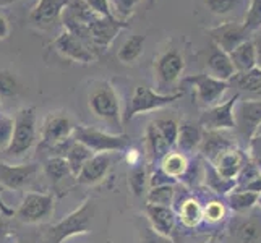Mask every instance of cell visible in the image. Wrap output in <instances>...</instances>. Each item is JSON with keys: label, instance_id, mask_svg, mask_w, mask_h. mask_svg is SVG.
<instances>
[{"label": "cell", "instance_id": "1", "mask_svg": "<svg viewBox=\"0 0 261 243\" xmlns=\"http://www.w3.org/2000/svg\"><path fill=\"white\" fill-rule=\"evenodd\" d=\"M88 105L94 117L104 122L112 133L119 134L123 128L120 101L115 88L109 81H94L88 94Z\"/></svg>", "mask_w": 261, "mask_h": 243}, {"label": "cell", "instance_id": "2", "mask_svg": "<svg viewBox=\"0 0 261 243\" xmlns=\"http://www.w3.org/2000/svg\"><path fill=\"white\" fill-rule=\"evenodd\" d=\"M94 203L86 200L78 209L70 212L60 222L54 224L46 230L44 243H64L67 238L91 232V224L94 218Z\"/></svg>", "mask_w": 261, "mask_h": 243}, {"label": "cell", "instance_id": "3", "mask_svg": "<svg viewBox=\"0 0 261 243\" xmlns=\"http://www.w3.org/2000/svg\"><path fill=\"white\" fill-rule=\"evenodd\" d=\"M38 130H36V111L34 107H23L13 117V133L10 145L4 154L7 157H21L28 152L36 143Z\"/></svg>", "mask_w": 261, "mask_h": 243}, {"label": "cell", "instance_id": "4", "mask_svg": "<svg viewBox=\"0 0 261 243\" xmlns=\"http://www.w3.org/2000/svg\"><path fill=\"white\" fill-rule=\"evenodd\" d=\"M182 96H184V93L164 94V93L152 91V89L148 88V86H137V88H135L133 94H132V97H130L128 104H127V109H125V112H122L123 127L130 120H133L137 115L152 112V111H159V109H163V107L178 101Z\"/></svg>", "mask_w": 261, "mask_h": 243}, {"label": "cell", "instance_id": "5", "mask_svg": "<svg viewBox=\"0 0 261 243\" xmlns=\"http://www.w3.org/2000/svg\"><path fill=\"white\" fill-rule=\"evenodd\" d=\"M71 137H73L75 141L82 143V145L91 149L94 154L127 151L130 148V137H127V134L122 133L115 134V133L97 130L94 127H85V125L75 127Z\"/></svg>", "mask_w": 261, "mask_h": 243}, {"label": "cell", "instance_id": "6", "mask_svg": "<svg viewBox=\"0 0 261 243\" xmlns=\"http://www.w3.org/2000/svg\"><path fill=\"white\" fill-rule=\"evenodd\" d=\"M54 196L49 193H26L20 208L15 211L16 221L23 224H41L52 218Z\"/></svg>", "mask_w": 261, "mask_h": 243}, {"label": "cell", "instance_id": "7", "mask_svg": "<svg viewBox=\"0 0 261 243\" xmlns=\"http://www.w3.org/2000/svg\"><path fill=\"white\" fill-rule=\"evenodd\" d=\"M184 83L192 85L196 101L203 107H213L221 102V97L227 93L229 83L218 78H213L208 73H198L184 78Z\"/></svg>", "mask_w": 261, "mask_h": 243}, {"label": "cell", "instance_id": "8", "mask_svg": "<svg viewBox=\"0 0 261 243\" xmlns=\"http://www.w3.org/2000/svg\"><path fill=\"white\" fill-rule=\"evenodd\" d=\"M233 122L239 137L245 141H250L261 123V99H242L233 105Z\"/></svg>", "mask_w": 261, "mask_h": 243}, {"label": "cell", "instance_id": "9", "mask_svg": "<svg viewBox=\"0 0 261 243\" xmlns=\"http://www.w3.org/2000/svg\"><path fill=\"white\" fill-rule=\"evenodd\" d=\"M127 21H120L117 18H106L96 15L94 20L88 24L86 30V38L89 46H91L96 52L106 50L107 47L114 42L115 36L119 34L123 28H127Z\"/></svg>", "mask_w": 261, "mask_h": 243}, {"label": "cell", "instance_id": "10", "mask_svg": "<svg viewBox=\"0 0 261 243\" xmlns=\"http://www.w3.org/2000/svg\"><path fill=\"white\" fill-rule=\"evenodd\" d=\"M185 70L184 56L177 49H167L154 60V78L161 91L175 85Z\"/></svg>", "mask_w": 261, "mask_h": 243}, {"label": "cell", "instance_id": "11", "mask_svg": "<svg viewBox=\"0 0 261 243\" xmlns=\"http://www.w3.org/2000/svg\"><path fill=\"white\" fill-rule=\"evenodd\" d=\"M75 125L71 123L67 112H49L41 125L39 148H50L57 143L71 138Z\"/></svg>", "mask_w": 261, "mask_h": 243}, {"label": "cell", "instance_id": "12", "mask_svg": "<svg viewBox=\"0 0 261 243\" xmlns=\"http://www.w3.org/2000/svg\"><path fill=\"white\" fill-rule=\"evenodd\" d=\"M239 94L236 93L226 102H219L213 107H208L200 117V127L203 130H213V131H226L236 128L233 122V105L239 101Z\"/></svg>", "mask_w": 261, "mask_h": 243}, {"label": "cell", "instance_id": "13", "mask_svg": "<svg viewBox=\"0 0 261 243\" xmlns=\"http://www.w3.org/2000/svg\"><path fill=\"white\" fill-rule=\"evenodd\" d=\"M54 47L62 57L78 64H91L97 57V52L93 47H89L85 41L65 30L54 39Z\"/></svg>", "mask_w": 261, "mask_h": 243}, {"label": "cell", "instance_id": "14", "mask_svg": "<svg viewBox=\"0 0 261 243\" xmlns=\"http://www.w3.org/2000/svg\"><path fill=\"white\" fill-rule=\"evenodd\" d=\"M208 34L214 46L219 47L226 53H230L239 44L247 41V36H248L244 24L233 23V21H227V23L214 26V28H210Z\"/></svg>", "mask_w": 261, "mask_h": 243}, {"label": "cell", "instance_id": "15", "mask_svg": "<svg viewBox=\"0 0 261 243\" xmlns=\"http://www.w3.org/2000/svg\"><path fill=\"white\" fill-rule=\"evenodd\" d=\"M38 174V166L36 164H24V166H10L0 162V185L10 190H21Z\"/></svg>", "mask_w": 261, "mask_h": 243}, {"label": "cell", "instance_id": "16", "mask_svg": "<svg viewBox=\"0 0 261 243\" xmlns=\"http://www.w3.org/2000/svg\"><path fill=\"white\" fill-rule=\"evenodd\" d=\"M70 0H39L30 13V21L36 26H54L62 20Z\"/></svg>", "mask_w": 261, "mask_h": 243}, {"label": "cell", "instance_id": "17", "mask_svg": "<svg viewBox=\"0 0 261 243\" xmlns=\"http://www.w3.org/2000/svg\"><path fill=\"white\" fill-rule=\"evenodd\" d=\"M112 164L109 152H101V154H93L83 169L76 175V182L80 185H94L107 175Z\"/></svg>", "mask_w": 261, "mask_h": 243}, {"label": "cell", "instance_id": "18", "mask_svg": "<svg viewBox=\"0 0 261 243\" xmlns=\"http://www.w3.org/2000/svg\"><path fill=\"white\" fill-rule=\"evenodd\" d=\"M229 86L236 88L242 99H261V70L255 67L244 73H236L229 79Z\"/></svg>", "mask_w": 261, "mask_h": 243}, {"label": "cell", "instance_id": "19", "mask_svg": "<svg viewBox=\"0 0 261 243\" xmlns=\"http://www.w3.org/2000/svg\"><path fill=\"white\" fill-rule=\"evenodd\" d=\"M232 148H236V145H233V141L224 131L203 130V140L200 145V151L210 164H213L222 152H226Z\"/></svg>", "mask_w": 261, "mask_h": 243}, {"label": "cell", "instance_id": "20", "mask_svg": "<svg viewBox=\"0 0 261 243\" xmlns=\"http://www.w3.org/2000/svg\"><path fill=\"white\" fill-rule=\"evenodd\" d=\"M146 218L151 224V229L163 237H169L175 227V211L169 206H156L148 204L145 206Z\"/></svg>", "mask_w": 261, "mask_h": 243}, {"label": "cell", "instance_id": "21", "mask_svg": "<svg viewBox=\"0 0 261 243\" xmlns=\"http://www.w3.org/2000/svg\"><path fill=\"white\" fill-rule=\"evenodd\" d=\"M248 157L244 152L239 151L237 148H232L226 152H222V154L213 162V167L221 177L229 178V180H237L240 170L244 169Z\"/></svg>", "mask_w": 261, "mask_h": 243}, {"label": "cell", "instance_id": "22", "mask_svg": "<svg viewBox=\"0 0 261 243\" xmlns=\"http://www.w3.org/2000/svg\"><path fill=\"white\" fill-rule=\"evenodd\" d=\"M206 67H208V75L213 78H218L222 81H227L236 75V70L229 59V53L221 50L219 47H216L211 42V49L208 53V59H206Z\"/></svg>", "mask_w": 261, "mask_h": 243}, {"label": "cell", "instance_id": "23", "mask_svg": "<svg viewBox=\"0 0 261 243\" xmlns=\"http://www.w3.org/2000/svg\"><path fill=\"white\" fill-rule=\"evenodd\" d=\"M203 140V128L200 123H195L190 120H185L178 123V137H177V145L182 154H190L195 149L200 148Z\"/></svg>", "mask_w": 261, "mask_h": 243}, {"label": "cell", "instance_id": "24", "mask_svg": "<svg viewBox=\"0 0 261 243\" xmlns=\"http://www.w3.org/2000/svg\"><path fill=\"white\" fill-rule=\"evenodd\" d=\"M145 146H146V156L151 164L163 160L172 148H170L166 140L163 138V134L159 133V130L154 127V123H149L148 128L145 131Z\"/></svg>", "mask_w": 261, "mask_h": 243}, {"label": "cell", "instance_id": "25", "mask_svg": "<svg viewBox=\"0 0 261 243\" xmlns=\"http://www.w3.org/2000/svg\"><path fill=\"white\" fill-rule=\"evenodd\" d=\"M236 73H244L256 67V47L253 41H244L229 53Z\"/></svg>", "mask_w": 261, "mask_h": 243}, {"label": "cell", "instance_id": "26", "mask_svg": "<svg viewBox=\"0 0 261 243\" xmlns=\"http://www.w3.org/2000/svg\"><path fill=\"white\" fill-rule=\"evenodd\" d=\"M145 42H146L145 34L130 36V38L125 39V42L120 46L119 52H117V57H119V60L125 65L133 64V62H137L141 57L143 49H145Z\"/></svg>", "mask_w": 261, "mask_h": 243}, {"label": "cell", "instance_id": "27", "mask_svg": "<svg viewBox=\"0 0 261 243\" xmlns=\"http://www.w3.org/2000/svg\"><path fill=\"white\" fill-rule=\"evenodd\" d=\"M180 222L188 229H195L203 222V206L195 198H187L178 206Z\"/></svg>", "mask_w": 261, "mask_h": 243}, {"label": "cell", "instance_id": "28", "mask_svg": "<svg viewBox=\"0 0 261 243\" xmlns=\"http://www.w3.org/2000/svg\"><path fill=\"white\" fill-rule=\"evenodd\" d=\"M232 235L237 243H258L261 240V224L251 218L240 219L233 226Z\"/></svg>", "mask_w": 261, "mask_h": 243}, {"label": "cell", "instance_id": "29", "mask_svg": "<svg viewBox=\"0 0 261 243\" xmlns=\"http://www.w3.org/2000/svg\"><path fill=\"white\" fill-rule=\"evenodd\" d=\"M227 204L232 211L236 212H247L253 206H256L258 201V193L247 190V188H239V190H232L230 193L226 195Z\"/></svg>", "mask_w": 261, "mask_h": 243}, {"label": "cell", "instance_id": "30", "mask_svg": "<svg viewBox=\"0 0 261 243\" xmlns=\"http://www.w3.org/2000/svg\"><path fill=\"white\" fill-rule=\"evenodd\" d=\"M93 154H94V152L91 149L73 140V143H71V146L68 148L67 154H65V160H67V164L70 167L71 175L76 177L78 172L83 169V166L86 164V162L91 159Z\"/></svg>", "mask_w": 261, "mask_h": 243}, {"label": "cell", "instance_id": "31", "mask_svg": "<svg viewBox=\"0 0 261 243\" xmlns=\"http://www.w3.org/2000/svg\"><path fill=\"white\" fill-rule=\"evenodd\" d=\"M161 169H163V172L167 174L170 178L174 180H180L188 169V160L185 157V154L182 152H174L170 151L169 154L161 160Z\"/></svg>", "mask_w": 261, "mask_h": 243}, {"label": "cell", "instance_id": "32", "mask_svg": "<svg viewBox=\"0 0 261 243\" xmlns=\"http://www.w3.org/2000/svg\"><path fill=\"white\" fill-rule=\"evenodd\" d=\"M42 169H44V174H46V177L52 183H59L62 180H65V177L71 175L65 157H59V156H50L44 162Z\"/></svg>", "mask_w": 261, "mask_h": 243}, {"label": "cell", "instance_id": "33", "mask_svg": "<svg viewBox=\"0 0 261 243\" xmlns=\"http://www.w3.org/2000/svg\"><path fill=\"white\" fill-rule=\"evenodd\" d=\"M206 183H208L216 193L219 195H227L230 193L232 190H236L237 186V180H229V178H224L221 177L218 172H216V169L213 167V164H208L206 162Z\"/></svg>", "mask_w": 261, "mask_h": 243}, {"label": "cell", "instance_id": "34", "mask_svg": "<svg viewBox=\"0 0 261 243\" xmlns=\"http://www.w3.org/2000/svg\"><path fill=\"white\" fill-rule=\"evenodd\" d=\"M21 91L20 79L10 70L0 68V99L16 97Z\"/></svg>", "mask_w": 261, "mask_h": 243}, {"label": "cell", "instance_id": "35", "mask_svg": "<svg viewBox=\"0 0 261 243\" xmlns=\"http://www.w3.org/2000/svg\"><path fill=\"white\" fill-rule=\"evenodd\" d=\"M174 198H175V185H161V186L151 188L146 196V203L172 208L170 204L174 203Z\"/></svg>", "mask_w": 261, "mask_h": 243}, {"label": "cell", "instance_id": "36", "mask_svg": "<svg viewBox=\"0 0 261 243\" xmlns=\"http://www.w3.org/2000/svg\"><path fill=\"white\" fill-rule=\"evenodd\" d=\"M154 127L159 130V133L163 134V138L166 140V143L174 148L177 145V137H178V123L174 119H166V117H161V119H156Z\"/></svg>", "mask_w": 261, "mask_h": 243}, {"label": "cell", "instance_id": "37", "mask_svg": "<svg viewBox=\"0 0 261 243\" xmlns=\"http://www.w3.org/2000/svg\"><path fill=\"white\" fill-rule=\"evenodd\" d=\"M146 182H148L146 167L143 164L133 166L130 174H128V185L132 188V192L137 196H141L143 192H145V188H146Z\"/></svg>", "mask_w": 261, "mask_h": 243}, {"label": "cell", "instance_id": "38", "mask_svg": "<svg viewBox=\"0 0 261 243\" xmlns=\"http://www.w3.org/2000/svg\"><path fill=\"white\" fill-rule=\"evenodd\" d=\"M138 4L140 0H109L112 15L120 21H127V18L133 15Z\"/></svg>", "mask_w": 261, "mask_h": 243}, {"label": "cell", "instance_id": "39", "mask_svg": "<svg viewBox=\"0 0 261 243\" xmlns=\"http://www.w3.org/2000/svg\"><path fill=\"white\" fill-rule=\"evenodd\" d=\"M247 33H253L261 28V0H250L245 21L242 23Z\"/></svg>", "mask_w": 261, "mask_h": 243}, {"label": "cell", "instance_id": "40", "mask_svg": "<svg viewBox=\"0 0 261 243\" xmlns=\"http://www.w3.org/2000/svg\"><path fill=\"white\" fill-rule=\"evenodd\" d=\"M226 218V206L221 201H211L206 208H203V221H208L211 224L221 222Z\"/></svg>", "mask_w": 261, "mask_h": 243}, {"label": "cell", "instance_id": "41", "mask_svg": "<svg viewBox=\"0 0 261 243\" xmlns=\"http://www.w3.org/2000/svg\"><path fill=\"white\" fill-rule=\"evenodd\" d=\"M13 133V119L0 112V151H5L10 145Z\"/></svg>", "mask_w": 261, "mask_h": 243}, {"label": "cell", "instance_id": "42", "mask_svg": "<svg viewBox=\"0 0 261 243\" xmlns=\"http://www.w3.org/2000/svg\"><path fill=\"white\" fill-rule=\"evenodd\" d=\"M204 4L214 15H227L237 5V0H204Z\"/></svg>", "mask_w": 261, "mask_h": 243}, {"label": "cell", "instance_id": "43", "mask_svg": "<svg viewBox=\"0 0 261 243\" xmlns=\"http://www.w3.org/2000/svg\"><path fill=\"white\" fill-rule=\"evenodd\" d=\"M83 2L91 8V10L99 15V16H106V18H115L111 12V5L109 0H83Z\"/></svg>", "mask_w": 261, "mask_h": 243}, {"label": "cell", "instance_id": "44", "mask_svg": "<svg viewBox=\"0 0 261 243\" xmlns=\"http://www.w3.org/2000/svg\"><path fill=\"white\" fill-rule=\"evenodd\" d=\"M149 182H151V188H152V186H161V185H175L177 180L170 178L167 174L163 172V169L159 167L156 172H152Z\"/></svg>", "mask_w": 261, "mask_h": 243}, {"label": "cell", "instance_id": "45", "mask_svg": "<svg viewBox=\"0 0 261 243\" xmlns=\"http://www.w3.org/2000/svg\"><path fill=\"white\" fill-rule=\"evenodd\" d=\"M248 151H250V159H256L258 156H261V134H255L248 141Z\"/></svg>", "mask_w": 261, "mask_h": 243}, {"label": "cell", "instance_id": "46", "mask_svg": "<svg viewBox=\"0 0 261 243\" xmlns=\"http://www.w3.org/2000/svg\"><path fill=\"white\" fill-rule=\"evenodd\" d=\"M146 243H172V241L169 240V237L159 235V233H156L154 230L151 229V232L146 235Z\"/></svg>", "mask_w": 261, "mask_h": 243}, {"label": "cell", "instance_id": "47", "mask_svg": "<svg viewBox=\"0 0 261 243\" xmlns=\"http://www.w3.org/2000/svg\"><path fill=\"white\" fill-rule=\"evenodd\" d=\"M8 36H10V24H8L4 15H0V41L7 39Z\"/></svg>", "mask_w": 261, "mask_h": 243}, {"label": "cell", "instance_id": "48", "mask_svg": "<svg viewBox=\"0 0 261 243\" xmlns=\"http://www.w3.org/2000/svg\"><path fill=\"white\" fill-rule=\"evenodd\" d=\"M125 152H127V156H125V157H127V162H128L130 166H137V164H140V152H138L137 149H130V148H128Z\"/></svg>", "mask_w": 261, "mask_h": 243}, {"label": "cell", "instance_id": "49", "mask_svg": "<svg viewBox=\"0 0 261 243\" xmlns=\"http://www.w3.org/2000/svg\"><path fill=\"white\" fill-rule=\"evenodd\" d=\"M0 243H13L12 240V235L8 233L7 227H5V224L0 221Z\"/></svg>", "mask_w": 261, "mask_h": 243}, {"label": "cell", "instance_id": "50", "mask_svg": "<svg viewBox=\"0 0 261 243\" xmlns=\"http://www.w3.org/2000/svg\"><path fill=\"white\" fill-rule=\"evenodd\" d=\"M0 214L5 215V218H13L15 215V211L2 200V196H0Z\"/></svg>", "mask_w": 261, "mask_h": 243}, {"label": "cell", "instance_id": "51", "mask_svg": "<svg viewBox=\"0 0 261 243\" xmlns=\"http://www.w3.org/2000/svg\"><path fill=\"white\" fill-rule=\"evenodd\" d=\"M247 190H251V192H256V193H259L261 192V175H258L253 182H250L247 186Z\"/></svg>", "mask_w": 261, "mask_h": 243}, {"label": "cell", "instance_id": "52", "mask_svg": "<svg viewBox=\"0 0 261 243\" xmlns=\"http://www.w3.org/2000/svg\"><path fill=\"white\" fill-rule=\"evenodd\" d=\"M255 47H256V68L261 70V41L255 44Z\"/></svg>", "mask_w": 261, "mask_h": 243}, {"label": "cell", "instance_id": "53", "mask_svg": "<svg viewBox=\"0 0 261 243\" xmlns=\"http://www.w3.org/2000/svg\"><path fill=\"white\" fill-rule=\"evenodd\" d=\"M255 162V166H256V169H258V172H259V175H261V156H258L256 159H251Z\"/></svg>", "mask_w": 261, "mask_h": 243}, {"label": "cell", "instance_id": "54", "mask_svg": "<svg viewBox=\"0 0 261 243\" xmlns=\"http://www.w3.org/2000/svg\"><path fill=\"white\" fill-rule=\"evenodd\" d=\"M255 134H261V123L258 125V128H256V131H255ZM255 134H253V137H255Z\"/></svg>", "mask_w": 261, "mask_h": 243}, {"label": "cell", "instance_id": "55", "mask_svg": "<svg viewBox=\"0 0 261 243\" xmlns=\"http://www.w3.org/2000/svg\"><path fill=\"white\" fill-rule=\"evenodd\" d=\"M256 204L259 206V208H261V192L258 193V201H256Z\"/></svg>", "mask_w": 261, "mask_h": 243}, {"label": "cell", "instance_id": "56", "mask_svg": "<svg viewBox=\"0 0 261 243\" xmlns=\"http://www.w3.org/2000/svg\"><path fill=\"white\" fill-rule=\"evenodd\" d=\"M8 2H13V0H0V5H4V4H8Z\"/></svg>", "mask_w": 261, "mask_h": 243}, {"label": "cell", "instance_id": "57", "mask_svg": "<svg viewBox=\"0 0 261 243\" xmlns=\"http://www.w3.org/2000/svg\"><path fill=\"white\" fill-rule=\"evenodd\" d=\"M206 243H221V241H218V240H210V241H206Z\"/></svg>", "mask_w": 261, "mask_h": 243}, {"label": "cell", "instance_id": "58", "mask_svg": "<svg viewBox=\"0 0 261 243\" xmlns=\"http://www.w3.org/2000/svg\"><path fill=\"white\" fill-rule=\"evenodd\" d=\"M15 243H26V241H21V240H16Z\"/></svg>", "mask_w": 261, "mask_h": 243}]
</instances>
